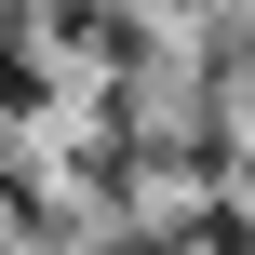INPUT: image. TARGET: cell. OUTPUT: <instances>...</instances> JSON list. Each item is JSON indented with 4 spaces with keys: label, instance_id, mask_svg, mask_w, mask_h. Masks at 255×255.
<instances>
[{
    "label": "cell",
    "instance_id": "obj_1",
    "mask_svg": "<svg viewBox=\"0 0 255 255\" xmlns=\"http://www.w3.org/2000/svg\"><path fill=\"white\" fill-rule=\"evenodd\" d=\"M40 94H54V67L27 40V0H0V108H40Z\"/></svg>",
    "mask_w": 255,
    "mask_h": 255
},
{
    "label": "cell",
    "instance_id": "obj_2",
    "mask_svg": "<svg viewBox=\"0 0 255 255\" xmlns=\"http://www.w3.org/2000/svg\"><path fill=\"white\" fill-rule=\"evenodd\" d=\"M188 255H255V202H202L188 215Z\"/></svg>",
    "mask_w": 255,
    "mask_h": 255
},
{
    "label": "cell",
    "instance_id": "obj_3",
    "mask_svg": "<svg viewBox=\"0 0 255 255\" xmlns=\"http://www.w3.org/2000/svg\"><path fill=\"white\" fill-rule=\"evenodd\" d=\"M108 255H188V229H121Z\"/></svg>",
    "mask_w": 255,
    "mask_h": 255
}]
</instances>
